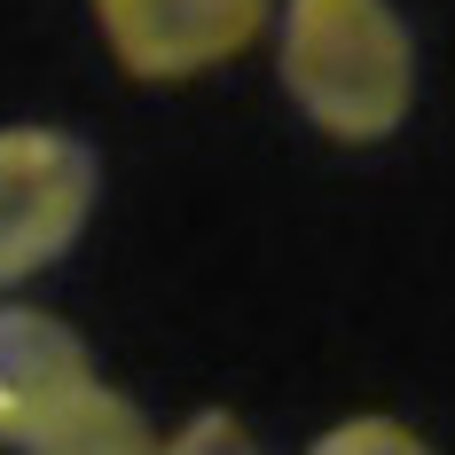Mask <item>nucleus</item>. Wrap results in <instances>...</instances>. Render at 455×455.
<instances>
[{"label":"nucleus","instance_id":"obj_1","mask_svg":"<svg viewBox=\"0 0 455 455\" xmlns=\"http://www.w3.org/2000/svg\"><path fill=\"white\" fill-rule=\"evenodd\" d=\"M283 87L338 141H385L416 102V40L393 0H291Z\"/></svg>","mask_w":455,"mask_h":455},{"label":"nucleus","instance_id":"obj_2","mask_svg":"<svg viewBox=\"0 0 455 455\" xmlns=\"http://www.w3.org/2000/svg\"><path fill=\"white\" fill-rule=\"evenodd\" d=\"M94 149L63 126H0V283L40 275L94 212Z\"/></svg>","mask_w":455,"mask_h":455},{"label":"nucleus","instance_id":"obj_3","mask_svg":"<svg viewBox=\"0 0 455 455\" xmlns=\"http://www.w3.org/2000/svg\"><path fill=\"white\" fill-rule=\"evenodd\" d=\"M94 24L134 79H196L267 32V0H94Z\"/></svg>","mask_w":455,"mask_h":455},{"label":"nucleus","instance_id":"obj_4","mask_svg":"<svg viewBox=\"0 0 455 455\" xmlns=\"http://www.w3.org/2000/svg\"><path fill=\"white\" fill-rule=\"evenodd\" d=\"M87 385L94 369L71 322L40 307H0V448H32Z\"/></svg>","mask_w":455,"mask_h":455},{"label":"nucleus","instance_id":"obj_5","mask_svg":"<svg viewBox=\"0 0 455 455\" xmlns=\"http://www.w3.org/2000/svg\"><path fill=\"white\" fill-rule=\"evenodd\" d=\"M24 455H157V440H149V424H141V409L126 393L87 385Z\"/></svg>","mask_w":455,"mask_h":455},{"label":"nucleus","instance_id":"obj_6","mask_svg":"<svg viewBox=\"0 0 455 455\" xmlns=\"http://www.w3.org/2000/svg\"><path fill=\"white\" fill-rule=\"evenodd\" d=\"M307 455H432V440H416L401 416H346V424H330Z\"/></svg>","mask_w":455,"mask_h":455},{"label":"nucleus","instance_id":"obj_7","mask_svg":"<svg viewBox=\"0 0 455 455\" xmlns=\"http://www.w3.org/2000/svg\"><path fill=\"white\" fill-rule=\"evenodd\" d=\"M157 455H259V440L228 409H204V416H188L173 440H157Z\"/></svg>","mask_w":455,"mask_h":455}]
</instances>
